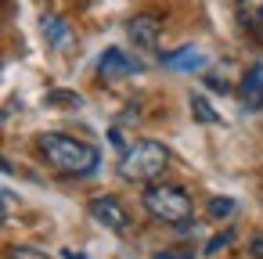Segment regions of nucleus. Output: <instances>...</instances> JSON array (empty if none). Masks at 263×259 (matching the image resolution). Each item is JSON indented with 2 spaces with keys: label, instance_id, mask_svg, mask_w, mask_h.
I'll return each instance as SVG.
<instances>
[{
  "label": "nucleus",
  "instance_id": "20e7f679",
  "mask_svg": "<svg viewBox=\"0 0 263 259\" xmlns=\"http://www.w3.org/2000/svg\"><path fill=\"white\" fill-rule=\"evenodd\" d=\"M90 216H94L101 227H108V230H126V227H130V216H126L123 202L112 198V194L90 198Z\"/></svg>",
  "mask_w": 263,
  "mask_h": 259
},
{
  "label": "nucleus",
  "instance_id": "2eb2a0df",
  "mask_svg": "<svg viewBox=\"0 0 263 259\" xmlns=\"http://www.w3.org/2000/svg\"><path fill=\"white\" fill-rule=\"evenodd\" d=\"M249 255H252V259H263V234H252V241H249Z\"/></svg>",
  "mask_w": 263,
  "mask_h": 259
},
{
  "label": "nucleus",
  "instance_id": "4468645a",
  "mask_svg": "<svg viewBox=\"0 0 263 259\" xmlns=\"http://www.w3.org/2000/svg\"><path fill=\"white\" fill-rule=\"evenodd\" d=\"M231 237H234V234H231V230H227V234H216V237H213V241H209V245H205V252H220V248H223V245H231Z\"/></svg>",
  "mask_w": 263,
  "mask_h": 259
},
{
  "label": "nucleus",
  "instance_id": "aec40b11",
  "mask_svg": "<svg viewBox=\"0 0 263 259\" xmlns=\"http://www.w3.org/2000/svg\"><path fill=\"white\" fill-rule=\"evenodd\" d=\"M65 259H87V255H76V252H65Z\"/></svg>",
  "mask_w": 263,
  "mask_h": 259
},
{
  "label": "nucleus",
  "instance_id": "9b49d317",
  "mask_svg": "<svg viewBox=\"0 0 263 259\" xmlns=\"http://www.w3.org/2000/svg\"><path fill=\"white\" fill-rule=\"evenodd\" d=\"M8 259H51V255L40 252V248H33V245H11L8 248Z\"/></svg>",
  "mask_w": 263,
  "mask_h": 259
},
{
  "label": "nucleus",
  "instance_id": "f3484780",
  "mask_svg": "<svg viewBox=\"0 0 263 259\" xmlns=\"http://www.w3.org/2000/svg\"><path fill=\"white\" fill-rule=\"evenodd\" d=\"M11 169H15V166H11V162H8L4 155H0V173H11Z\"/></svg>",
  "mask_w": 263,
  "mask_h": 259
},
{
  "label": "nucleus",
  "instance_id": "9d476101",
  "mask_svg": "<svg viewBox=\"0 0 263 259\" xmlns=\"http://www.w3.org/2000/svg\"><path fill=\"white\" fill-rule=\"evenodd\" d=\"M44 33H47V40H54L58 47H65V44H69V29H65V22H62V18H54V15H47V18H44Z\"/></svg>",
  "mask_w": 263,
  "mask_h": 259
},
{
  "label": "nucleus",
  "instance_id": "6e6552de",
  "mask_svg": "<svg viewBox=\"0 0 263 259\" xmlns=\"http://www.w3.org/2000/svg\"><path fill=\"white\" fill-rule=\"evenodd\" d=\"M162 65H166V69H180V72H198V69L205 65V58H202V51H195V47H184V51H173V54H166V58H162Z\"/></svg>",
  "mask_w": 263,
  "mask_h": 259
},
{
  "label": "nucleus",
  "instance_id": "423d86ee",
  "mask_svg": "<svg viewBox=\"0 0 263 259\" xmlns=\"http://www.w3.org/2000/svg\"><path fill=\"white\" fill-rule=\"evenodd\" d=\"M159 29H162V22H159L155 15H134V18L126 22L130 44H137V47H144V51H152V47L159 44Z\"/></svg>",
  "mask_w": 263,
  "mask_h": 259
},
{
  "label": "nucleus",
  "instance_id": "7ed1b4c3",
  "mask_svg": "<svg viewBox=\"0 0 263 259\" xmlns=\"http://www.w3.org/2000/svg\"><path fill=\"white\" fill-rule=\"evenodd\" d=\"M144 209L159 223H173V227H184L191 220V198L177 184H152L144 191Z\"/></svg>",
  "mask_w": 263,
  "mask_h": 259
},
{
  "label": "nucleus",
  "instance_id": "a211bd4d",
  "mask_svg": "<svg viewBox=\"0 0 263 259\" xmlns=\"http://www.w3.org/2000/svg\"><path fill=\"white\" fill-rule=\"evenodd\" d=\"M8 220V209H4V198H0V223H4Z\"/></svg>",
  "mask_w": 263,
  "mask_h": 259
},
{
  "label": "nucleus",
  "instance_id": "f8f14e48",
  "mask_svg": "<svg viewBox=\"0 0 263 259\" xmlns=\"http://www.w3.org/2000/svg\"><path fill=\"white\" fill-rule=\"evenodd\" d=\"M231 212H234V202H231V198H213V202H209V216H213V220H227Z\"/></svg>",
  "mask_w": 263,
  "mask_h": 259
},
{
  "label": "nucleus",
  "instance_id": "1a4fd4ad",
  "mask_svg": "<svg viewBox=\"0 0 263 259\" xmlns=\"http://www.w3.org/2000/svg\"><path fill=\"white\" fill-rule=\"evenodd\" d=\"M187 101H191V115H195L198 123H220V112H216V108H213L202 94H191Z\"/></svg>",
  "mask_w": 263,
  "mask_h": 259
},
{
  "label": "nucleus",
  "instance_id": "f03ea898",
  "mask_svg": "<svg viewBox=\"0 0 263 259\" xmlns=\"http://www.w3.org/2000/svg\"><path fill=\"white\" fill-rule=\"evenodd\" d=\"M170 166V151L159 141H137L123 151L119 158V176L130 184H152L162 176V169Z\"/></svg>",
  "mask_w": 263,
  "mask_h": 259
},
{
  "label": "nucleus",
  "instance_id": "ddd939ff",
  "mask_svg": "<svg viewBox=\"0 0 263 259\" xmlns=\"http://www.w3.org/2000/svg\"><path fill=\"white\" fill-rule=\"evenodd\" d=\"M245 15H249V22H252V33H256V36L263 40V0H259L256 8H249Z\"/></svg>",
  "mask_w": 263,
  "mask_h": 259
},
{
  "label": "nucleus",
  "instance_id": "dca6fc26",
  "mask_svg": "<svg viewBox=\"0 0 263 259\" xmlns=\"http://www.w3.org/2000/svg\"><path fill=\"white\" fill-rule=\"evenodd\" d=\"M155 259H195V255H191L187 248H170V252H159Z\"/></svg>",
  "mask_w": 263,
  "mask_h": 259
},
{
  "label": "nucleus",
  "instance_id": "6ab92c4d",
  "mask_svg": "<svg viewBox=\"0 0 263 259\" xmlns=\"http://www.w3.org/2000/svg\"><path fill=\"white\" fill-rule=\"evenodd\" d=\"M256 4H259V0H241V8H245V11H249V8H256Z\"/></svg>",
  "mask_w": 263,
  "mask_h": 259
},
{
  "label": "nucleus",
  "instance_id": "0eeeda50",
  "mask_svg": "<svg viewBox=\"0 0 263 259\" xmlns=\"http://www.w3.org/2000/svg\"><path fill=\"white\" fill-rule=\"evenodd\" d=\"M238 97H241V105H245L249 112H259V108H263V65H252V69L245 72V79H241V87H238Z\"/></svg>",
  "mask_w": 263,
  "mask_h": 259
},
{
  "label": "nucleus",
  "instance_id": "39448f33",
  "mask_svg": "<svg viewBox=\"0 0 263 259\" xmlns=\"http://www.w3.org/2000/svg\"><path fill=\"white\" fill-rule=\"evenodd\" d=\"M98 72H101V79H105V83H112V79H126V76L141 72V65H137L134 58H126L119 47H112V51H105V54H101Z\"/></svg>",
  "mask_w": 263,
  "mask_h": 259
},
{
  "label": "nucleus",
  "instance_id": "f257e3e1",
  "mask_svg": "<svg viewBox=\"0 0 263 259\" xmlns=\"http://www.w3.org/2000/svg\"><path fill=\"white\" fill-rule=\"evenodd\" d=\"M36 151L44 155V162L51 169H58L65 176H87L101 162V155H98L94 144L76 141L69 133H44V137H36Z\"/></svg>",
  "mask_w": 263,
  "mask_h": 259
}]
</instances>
